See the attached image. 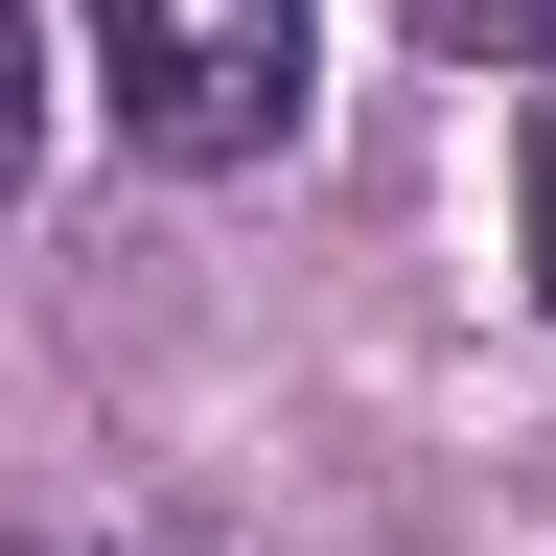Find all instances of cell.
<instances>
[{"instance_id":"cell-2","label":"cell","mask_w":556,"mask_h":556,"mask_svg":"<svg viewBox=\"0 0 556 556\" xmlns=\"http://www.w3.org/2000/svg\"><path fill=\"white\" fill-rule=\"evenodd\" d=\"M417 47H464V70H556V0H394Z\"/></svg>"},{"instance_id":"cell-1","label":"cell","mask_w":556,"mask_h":556,"mask_svg":"<svg viewBox=\"0 0 556 556\" xmlns=\"http://www.w3.org/2000/svg\"><path fill=\"white\" fill-rule=\"evenodd\" d=\"M139 163H278L302 139V0H93Z\"/></svg>"},{"instance_id":"cell-4","label":"cell","mask_w":556,"mask_h":556,"mask_svg":"<svg viewBox=\"0 0 556 556\" xmlns=\"http://www.w3.org/2000/svg\"><path fill=\"white\" fill-rule=\"evenodd\" d=\"M533 302H556V93H533Z\"/></svg>"},{"instance_id":"cell-3","label":"cell","mask_w":556,"mask_h":556,"mask_svg":"<svg viewBox=\"0 0 556 556\" xmlns=\"http://www.w3.org/2000/svg\"><path fill=\"white\" fill-rule=\"evenodd\" d=\"M24 163H47V24L0 0V186H24Z\"/></svg>"}]
</instances>
